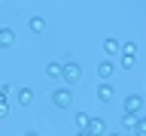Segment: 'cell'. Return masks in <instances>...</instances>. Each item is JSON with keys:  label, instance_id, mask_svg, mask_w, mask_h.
Masks as SVG:
<instances>
[{"label": "cell", "instance_id": "1", "mask_svg": "<svg viewBox=\"0 0 146 136\" xmlns=\"http://www.w3.org/2000/svg\"><path fill=\"white\" fill-rule=\"evenodd\" d=\"M52 103L58 109H70L73 106V88H55L52 91Z\"/></svg>", "mask_w": 146, "mask_h": 136}, {"label": "cell", "instance_id": "2", "mask_svg": "<svg viewBox=\"0 0 146 136\" xmlns=\"http://www.w3.org/2000/svg\"><path fill=\"white\" fill-rule=\"evenodd\" d=\"M61 79L64 82H67V88H73V85H76V82H79L82 79V67H79V63H64V73H61Z\"/></svg>", "mask_w": 146, "mask_h": 136}, {"label": "cell", "instance_id": "3", "mask_svg": "<svg viewBox=\"0 0 146 136\" xmlns=\"http://www.w3.org/2000/svg\"><path fill=\"white\" fill-rule=\"evenodd\" d=\"M143 97H140V94H131V97H125V112H134L137 118L143 115Z\"/></svg>", "mask_w": 146, "mask_h": 136}, {"label": "cell", "instance_id": "4", "mask_svg": "<svg viewBox=\"0 0 146 136\" xmlns=\"http://www.w3.org/2000/svg\"><path fill=\"white\" fill-rule=\"evenodd\" d=\"M116 100V88L110 82H100L98 85V103H113Z\"/></svg>", "mask_w": 146, "mask_h": 136}, {"label": "cell", "instance_id": "5", "mask_svg": "<svg viewBox=\"0 0 146 136\" xmlns=\"http://www.w3.org/2000/svg\"><path fill=\"white\" fill-rule=\"evenodd\" d=\"M88 133L91 136H107V121H104V118H91L88 121Z\"/></svg>", "mask_w": 146, "mask_h": 136}, {"label": "cell", "instance_id": "6", "mask_svg": "<svg viewBox=\"0 0 146 136\" xmlns=\"http://www.w3.org/2000/svg\"><path fill=\"white\" fill-rule=\"evenodd\" d=\"M113 73H116V63H113V61H100V63H98V76H100L104 82L113 79Z\"/></svg>", "mask_w": 146, "mask_h": 136}, {"label": "cell", "instance_id": "7", "mask_svg": "<svg viewBox=\"0 0 146 136\" xmlns=\"http://www.w3.org/2000/svg\"><path fill=\"white\" fill-rule=\"evenodd\" d=\"M15 42V30L12 27H0V48H9Z\"/></svg>", "mask_w": 146, "mask_h": 136}, {"label": "cell", "instance_id": "8", "mask_svg": "<svg viewBox=\"0 0 146 136\" xmlns=\"http://www.w3.org/2000/svg\"><path fill=\"white\" fill-rule=\"evenodd\" d=\"M104 52L113 58V54H119V52H122V42H119L116 36H107V39H104Z\"/></svg>", "mask_w": 146, "mask_h": 136}, {"label": "cell", "instance_id": "9", "mask_svg": "<svg viewBox=\"0 0 146 136\" xmlns=\"http://www.w3.org/2000/svg\"><path fill=\"white\" fill-rule=\"evenodd\" d=\"M27 27H31V33H46V18L43 15H31Z\"/></svg>", "mask_w": 146, "mask_h": 136}, {"label": "cell", "instance_id": "10", "mask_svg": "<svg viewBox=\"0 0 146 136\" xmlns=\"http://www.w3.org/2000/svg\"><path fill=\"white\" fill-rule=\"evenodd\" d=\"M61 73H64V63H55V61L46 63V76L49 79H61Z\"/></svg>", "mask_w": 146, "mask_h": 136}, {"label": "cell", "instance_id": "11", "mask_svg": "<svg viewBox=\"0 0 146 136\" xmlns=\"http://www.w3.org/2000/svg\"><path fill=\"white\" fill-rule=\"evenodd\" d=\"M15 100L21 103V106H31V103H34V91H31V88H21L15 94Z\"/></svg>", "mask_w": 146, "mask_h": 136}, {"label": "cell", "instance_id": "12", "mask_svg": "<svg viewBox=\"0 0 146 136\" xmlns=\"http://www.w3.org/2000/svg\"><path fill=\"white\" fill-rule=\"evenodd\" d=\"M137 121H140V118H137L134 112H125V115H122V127H128V130H134Z\"/></svg>", "mask_w": 146, "mask_h": 136}, {"label": "cell", "instance_id": "13", "mask_svg": "<svg viewBox=\"0 0 146 136\" xmlns=\"http://www.w3.org/2000/svg\"><path fill=\"white\" fill-rule=\"evenodd\" d=\"M88 121H91V115H85V112H76V127H79V130H88Z\"/></svg>", "mask_w": 146, "mask_h": 136}, {"label": "cell", "instance_id": "14", "mask_svg": "<svg viewBox=\"0 0 146 136\" xmlns=\"http://www.w3.org/2000/svg\"><path fill=\"white\" fill-rule=\"evenodd\" d=\"M134 54H122V70H131V67H134Z\"/></svg>", "mask_w": 146, "mask_h": 136}, {"label": "cell", "instance_id": "15", "mask_svg": "<svg viewBox=\"0 0 146 136\" xmlns=\"http://www.w3.org/2000/svg\"><path fill=\"white\" fill-rule=\"evenodd\" d=\"M134 136H146V121H143V118L137 121V127H134Z\"/></svg>", "mask_w": 146, "mask_h": 136}, {"label": "cell", "instance_id": "16", "mask_svg": "<svg viewBox=\"0 0 146 136\" xmlns=\"http://www.w3.org/2000/svg\"><path fill=\"white\" fill-rule=\"evenodd\" d=\"M122 54H137V45L134 42H122Z\"/></svg>", "mask_w": 146, "mask_h": 136}, {"label": "cell", "instance_id": "17", "mask_svg": "<svg viewBox=\"0 0 146 136\" xmlns=\"http://www.w3.org/2000/svg\"><path fill=\"white\" fill-rule=\"evenodd\" d=\"M6 112H9V103H6V100H0V118H6Z\"/></svg>", "mask_w": 146, "mask_h": 136}, {"label": "cell", "instance_id": "18", "mask_svg": "<svg viewBox=\"0 0 146 136\" xmlns=\"http://www.w3.org/2000/svg\"><path fill=\"white\" fill-rule=\"evenodd\" d=\"M6 94H9V88L3 85V82H0V100H6Z\"/></svg>", "mask_w": 146, "mask_h": 136}, {"label": "cell", "instance_id": "19", "mask_svg": "<svg viewBox=\"0 0 146 136\" xmlns=\"http://www.w3.org/2000/svg\"><path fill=\"white\" fill-rule=\"evenodd\" d=\"M76 136H91V133H88V130H79V133H76Z\"/></svg>", "mask_w": 146, "mask_h": 136}, {"label": "cell", "instance_id": "20", "mask_svg": "<svg viewBox=\"0 0 146 136\" xmlns=\"http://www.w3.org/2000/svg\"><path fill=\"white\" fill-rule=\"evenodd\" d=\"M140 118H143V121H146V109H143V115H140Z\"/></svg>", "mask_w": 146, "mask_h": 136}, {"label": "cell", "instance_id": "21", "mask_svg": "<svg viewBox=\"0 0 146 136\" xmlns=\"http://www.w3.org/2000/svg\"><path fill=\"white\" fill-rule=\"evenodd\" d=\"M107 136H122V133H107Z\"/></svg>", "mask_w": 146, "mask_h": 136}, {"label": "cell", "instance_id": "22", "mask_svg": "<svg viewBox=\"0 0 146 136\" xmlns=\"http://www.w3.org/2000/svg\"><path fill=\"white\" fill-rule=\"evenodd\" d=\"M27 136H36V133H27Z\"/></svg>", "mask_w": 146, "mask_h": 136}]
</instances>
